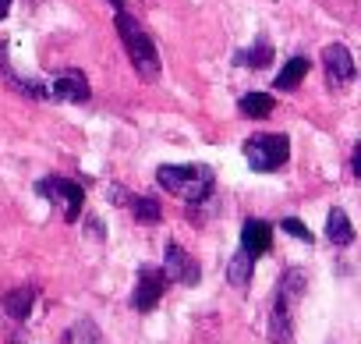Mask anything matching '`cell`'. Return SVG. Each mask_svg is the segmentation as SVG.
I'll return each instance as SVG.
<instances>
[{"label":"cell","instance_id":"1","mask_svg":"<svg viewBox=\"0 0 361 344\" xmlns=\"http://www.w3.org/2000/svg\"><path fill=\"white\" fill-rule=\"evenodd\" d=\"M156 185L170 196H177L180 203L192 206H206L216 196V174L209 163H159L156 167Z\"/></svg>","mask_w":361,"mask_h":344},{"label":"cell","instance_id":"2","mask_svg":"<svg viewBox=\"0 0 361 344\" xmlns=\"http://www.w3.org/2000/svg\"><path fill=\"white\" fill-rule=\"evenodd\" d=\"M114 29H117V36H121V43H124V54H128V61H131L135 75H138V78H145V82H156V78H159V71H163V61H159V50H156L152 36L145 32V25H142L135 15L117 11Z\"/></svg>","mask_w":361,"mask_h":344},{"label":"cell","instance_id":"3","mask_svg":"<svg viewBox=\"0 0 361 344\" xmlns=\"http://www.w3.org/2000/svg\"><path fill=\"white\" fill-rule=\"evenodd\" d=\"M241 153L255 174H273V170H280L290 160V138L283 131H262V135L245 138Z\"/></svg>","mask_w":361,"mask_h":344},{"label":"cell","instance_id":"4","mask_svg":"<svg viewBox=\"0 0 361 344\" xmlns=\"http://www.w3.org/2000/svg\"><path fill=\"white\" fill-rule=\"evenodd\" d=\"M32 189H36V196H39V199H47L50 206H61V213H64V220H68V224H78L82 206H85V189H82L75 178L50 174V178H39Z\"/></svg>","mask_w":361,"mask_h":344},{"label":"cell","instance_id":"5","mask_svg":"<svg viewBox=\"0 0 361 344\" xmlns=\"http://www.w3.org/2000/svg\"><path fill=\"white\" fill-rule=\"evenodd\" d=\"M166 273H163V266H138V277H135V291H131V309L135 312H152L156 305H159V298H163V291H166Z\"/></svg>","mask_w":361,"mask_h":344},{"label":"cell","instance_id":"6","mask_svg":"<svg viewBox=\"0 0 361 344\" xmlns=\"http://www.w3.org/2000/svg\"><path fill=\"white\" fill-rule=\"evenodd\" d=\"M322 68H326V85H329V89H347V85L357 78L354 54H350L343 43H329V47L322 50Z\"/></svg>","mask_w":361,"mask_h":344},{"label":"cell","instance_id":"7","mask_svg":"<svg viewBox=\"0 0 361 344\" xmlns=\"http://www.w3.org/2000/svg\"><path fill=\"white\" fill-rule=\"evenodd\" d=\"M50 100H61V103H89L92 100V85L85 78V71L78 68H64L50 78Z\"/></svg>","mask_w":361,"mask_h":344},{"label":"cell","instance_id":"8","mask_svg":"<svg viewBox=\"0 0 361 344\" xmlns=\"http://www.w3.org/2000/svg\"><path fill=\"white\" fill-rule=\"evenodd\" d=\"M163 273H166V280L185 284V287H195V284L202 280V266H199L185 249H180L177 242H170L166 252H163Z\"/></svg>","mask_w":361,"mask_h":344},{"label":"cell","instance_id":"9","mask_svg":"<svg viewBox=\"0 0 361 344\" xmlns=\"http://www.w3.org/2000/svg\"><path fill=\"white\" fill-rule=\"evenodd\" d=\"M294 298L273 291V309H269V344H294Z\"/></svg>","mask_w":361,"mask_h":344},{"label":"cell","instance_id":"10","mask_svg":"<svg viewBox=\"0 0 361 344\" xmlns=\"http://www.w3.org/2000/svg\"><path fill=\"white\" fill-rule=\"evenodd\" d=\"M8 40H0V75H4V82L18 93V96H25V100H50V89H47V82H39V78H25V75H18L15 68H11V57H8Z\"/></svg>","mask_w":361,"mask_h":344},{"label":"cell","instance_id":"11","mask_svg":"<svg viewBox=\"0 0 361 344\" xmlns=\"http://www.w3.org/2000/svg\"><path fill=\"white\" fill-rule=\"evenodd\" d=\"M241 249L252 252V256H266L273 249V224H266L259 217H248L241 224Z\"/></svg>","mask_w":361,"mask_h":344},{"label":"cell","instance_id":"12","mask_svg":"<svg viewBox=\"0 0 361 344\" xmlns=\"http://www.w3.org/2000/svg\"><path fill=\"white\" fill-rule=\"evenodd\" d=\"M36 298H39V287H32V284H22V287H11L4 298H0V305H4V312H8L15 323H25V319L32 316V305H36Z\"/></svg>","mask_w":361,"mask_h":344},{"label":"cell","instance_id":"13","mask_svg":"<svg viewBox=\"0 0 361 344\" xmlns=\"http://www.w3.org/2000/svg\"><path fill=\"white\" fill-rule=\"evenodd\" d=\"M255 263H259V256H252V252H245V249L234 252V259L227 263V280H231L234 291H248V284H252V277H255Z\"/></svg>","mask_w":361,"mask_h":344},{"label":"cell","instance_id":"14","mask_svg":"<svg viewBox=\"0 0 361 344\" xmlns=\"http://www.w3.org/2000/svg\"><path fill=\"white\" fill-rule=\"evenodd\" d=\"M326 242L336 245V249L354 245V224H350V217H347L340 206H333L329 217H326Z\"/></svg>","mask_w":361,"mask_h":344},{"label":"cell","instance_id":"15","mask_svg":"<svg viewBox=\"0 0 361 344\" xmlns=\"http://www.w3.org/2000/svg\"><path fill=\"white\" fill-rule=\"evenodd\" d=\"M312 71V61L305 57V54H294L287 64H283V71L276 75V82H273V89H280V93H294L301 82H305V75Z\"/></svg>","mask_w":361,"mask_h":344},{"label":"cell","instance_id":"16","mask_svg":"<svg viewBox=\"0 0 361 344\" xmlns=\"http://www.w3.org/2000/svg\"><path fill=\"white\" fill-rule=\"evenodd\" d=\"M269 61H273V47H269L266 36H259L248 50H238V54H234V64H238V68H252V71L266 68Z\"/></svg>","mask_w":361,"mask_h":344},{"label":"cell","instance_id":"17","mask_svg":"<svg viewBox=\"0 0 361 344\" xmlns=\"http://www.w3.org/2000/svg\"><path fill=\"white\" fill-rule=\"evenodd\" d=\"M124 206L131 210V217L138 224H159L163 220V203H156L152 196H128Z\"/></svg>","mask_w":361,"mask_h":344},{"label":"cell","instance_id":"18","mask_svg":"<svg viewBox=\"0 0 361 344\" xmlns=\"http://www.w3.org/2000/svg\"><path fill=\"white\" fill-rule=\"evenodd\" d=\"M64 344H103V333H99L96 319L78 316V319L64 330Z\"/></svg>","mask_w":361,"mask_h":344},{"label":"cell","instance_id":"19","mask_svg":"<svg viewBox=\"0 0 361 344\" xmlns=\"http://www.w3.org/2000/svg\"><path fill=\"white\" fill-rule=\"evenodd\" d=\"M273 96L269 93H245L241 100H238V110L245 114V117H252V121H262V117H269L273 114Z\"/></svg>","mask_w":361,"mask_h":344},{"label":"cell","instance_id":"20","mask_svg":"<svg viewBox=\"0 0 361 344\" xmlns=\"http://www.w3.org/2000/svg\"><path fill=\"white\" fill-rule=\"evenodd\" d=\"M280 231H287L290 238H298V242H305V245H312V242H315V235L308 231V224H305V220H298V217H283V220H280Z\"/></svg>","mask_w":361,"mask_h":344},{"label":"cell","instance_id":"21","mask_svg":"<svg viewBox=\"0 0 361 344\" xmlns=\"http://www.w3.org/2000/svg\"><path fill=\"white\" fill-rule=\"evenodd\" d=\"M11 4H15V0H0V22L11 15Z\"/></svg>","mask_w":361,"mask_h":344},{"label":"cell","instance_id":"22","mask_svg":"<svg viewBox=\"0 0 361 344\" xmlns=\"http://www.w3.org/2000/svg\"><path fill=\"white\" fill-rule=\"evenodd\" d=\"M106 4H110L114 11H124V0H106Z\"/></svg>","mask_w":361,"mask_h":344}]
</instances>
